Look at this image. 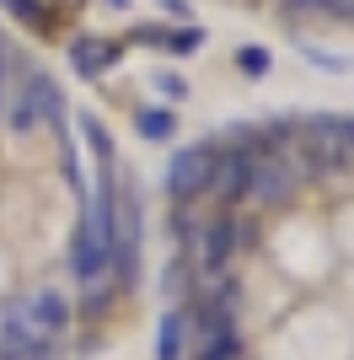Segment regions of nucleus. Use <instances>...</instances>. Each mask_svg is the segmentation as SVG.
<instances>
[{"mask_svg": "<svg viewBox=\"0 0 354 360\" xmlns=\"http://www.w3.org/2000/svg\"><path fill=\"white\" fill-rule=\"evenodd\" d=\"M311 172H349V150H343V119H311L301 129Z\"/></svg>", "mask_w": 354, "mask_h": 360, "instance_id": "obj_1", "label": "nucleus"}, {"mask_svg": "<svg viewBox=\"0 0 354 360\" xmlns=\"http://www.w3.org/2000/svg\"><path fill=\"white\" fill-rule=\"evenodd\" d=\"M6 119H11V129H32L38 119H59V91H54V81L32 70L27 81H22V91L6 103Z\"/></svg>", "mask_w": 354, "mask_h": 360, "instance_id": "obj_2", "label": "nucleus"}, {"mask_svg": "<svg viewBox=\"0 0 354 360\" xmlns=\"http://www.w3.org/2000/svg\"><path fill=\"white\" fill-rule=\"evenodd\" d=\"M209 167H215V156H209L204 146H188L172 156V172H166V188H172L177 199H193L209 188Z\"/></svg>", "mask_w": 354, "mask_h": 360, "instance_id": "obj_3", "label": "nucleus"}, {"mask_svg": "<svg viewBox=\"0 0 354 360\" xmlns=\"http://www.w3.org/2000/svg\"><path fill=\"white\" fill-rule=\"evenodd\" d=\"M252 183V156L247 150H225V156H215V167H209V194L215 199H242Z\"/></svg>", "mask_w": 354, "mask_h": 360, "instance_id": "obj_4", "label": "nucleus"}, {"mask_svg": "<svg viewBox=\"0 0 354 360\" xmlns=\"http://www.w3.org/2000/svg\"><path fill=\"white\" fill-rule=\"evenodd\" d=\"M290 188H295V178L284 172V162H274V156H268V162H258V156H252V183H247V194H252V199L274 205V199H284Z\"/></svg>", "mask_w": 354, "mask_h": 360, "instance_id": "obj_5", "label": "nucleus"}, {"mask_svg": "<svg viewBox=\"0 0 354 360\" xmlns=\"http://www.w3.org/2000/svg\"><path fill=\"white\" fill-rule=\"evenodd\" d=\"M22 307H27L32 328L44 333V339H54V333L65 328V317H70V307H65V296H59V290H38V296H27Z\"/></svg>", "mask_w": 354, "mask_h": 360, "instance_id": "obj_6", "label": "nucleus"}, {"mask_svg": "<svg viewBox=\"0 0 354 360\" xmlns=\"http://www.w3.org/2000/svg\"><path fill=\"white\" fill-rule=\"evenodd\" d=\"M193 248H199V258H204V264H225V258H231V248H236V226H231V221L204 226V231L193 237Z\"/></svg>", "mask_w": 354, "mask_h": 360, "instance_id": "obj_7", "label": "nucleus"}, {"mask_svg": "<svg viewBox=\"0 0 354 360\" xmlns=\"http://www.w3.org/2000/svg\"><path fill=\"white\" fill-rule=\"evenodd\" d=\"M183 312H166L162 317V328H156V360H177L183 355Z\"/></svg>", "mask_w": 354, "mask_h": 360, "instance_id": "obj_8", "label": "nucleus"}, {"mask_svg": "<svg viewBox=\"0 0 354 360\" xmlns=\"http://www.w3.org/2000/svg\"><path fill=\"white\" fill-rule=\"evenodd\" d=\"M236 355H242V339H236L231 328H215V333L199 339V355L193 360H236Z\"/></svg>", "mask_w": 354, "mask_h": 360, "instance_id": "obj_9", "label": "nucleus"}, {"mask_svg": "<svg viewBox=\"0 0 354 360\" xmlns=\"http://www.w3.org/2000/svg\"><path fill=\"white\" fill-rule=\"evenodd\" d=\"M70 60H75V70L97 75V70H103V65H113V49L91 44V38H75V44H70Z\"/></svg>", "mask_w": 354, "mask_h": 360, "instance_id": "obj_10", "label": "nucleus"}, {"mask_svg": "<svg viewBox=\"0 0 354 360\" xmlns=\"http://www.w3.org/2000/svg\"><path fill=\"white\" fill-rule=\"evenodd\" d=\"M134 124H140V135H145V140H172V129H177V119L166 113V108H145Z\"/></svg>", "mask_w": 354, "mask_h": 360, "instance_id": "obj_11", "label": "nucleus"}, {"mask_svg": "<svg viewBox=\"0 0 354 360\" xmlns=\"http://www.w3.org/2000/svg\"><path fill=\"white\" fill-rule=\"evenodd\" d=\"M162 44L172 54H199L204 49V27H177V32H162Z\"/></svg>", "mask_w": 354, "mask_h": 360, "instance_id": "obj_12", "label": "nucleus"}, {"mask_svg": "<svg viewBox=\"0 0 354 360\" xmlns=\"http://www.w3.org/2000/svg\"><path fill=\"white\" fill-rule=\"evenodd\" d=\"M236 65H242L247 75H268L274 60H268V49H236Z\"/></svg>", "mask_w": 354, "mask_h": 360, "instance_id": "obj_13", "label": "nucleus"}, {"mask_svg": "<svg viewBox=\"0 0 354 360\" xmlns=\"http://www.w3.org/2000/svg\"><path fill=\"white\" fill-rule=\"evenodd\" d=\"M81 124H86V140H91V146H97V156H103V167H113V140H107V129H103V124H97V119H81Z\"/></svg>", "mask_w": 354, "mask_h": 360, "instance_id": "obj_14", "label": "nucleus"}, {"mask_svg": "<svg viewBox=\"0 0 354 360\" xmlns=\"http://www.w3.org/2000/svg\"><path fill=\"white\" fill-rule=\"evenodd\" d=\"M311 65H327V70H354V60H343V54H322V49H306Z\"/></svg>", "mask_w": 354, "mask_h": 360, "instance_id": "obj_15", "label": "nucleus"}, {"mask_svg": "<svg viewBox=\"0 0 354 360\" xmlns=\"http://www.w3.org/2000/svg\"><path fill=\"white\" fill-rule=\"evenodd\" d=\"M11 103V60H6V49H0V108Z\"/></svg>", "mask_w": 354, "mask_h": 360, "instance_id": "obj_16", "label": "nucleus"}, {"mask_svg": "<svg viewBox=\"0 0 354 360\" xmlns=\"http://www.w3.org/2000/svg\"><path fill=\"white\" fill-rule=\"evenodd\" d=\"M156 81H162V91L172 97V103L183 97V91H188V81H183V75H156Z\"/></svg>", "mask_w": 354, "mask_h": 360, "instance_id": "obj_17", "label": "nucleus"}, {"mask_svg": "<svg viewBox=\"0 0 354 360\" xmlns=\"http://www.w3.org/2000/svg\"><path fill=\"white\" fill-rule=\"evenodd\" d=\"M343 150H349V172H354V119H343Z\"/></svg>", "mask_w": 354, "mask_h": 360, "instance_id": "obj_18", "label": "nucleus"}, {"mask_svg": "<svg viewBox=\"0 0 354 360\" xmlns=\"http://www.w3.org/2000/svg\"><path fill=\"white\" fill-rule=\"evenodd\" d=\"M6 6H11L16 16H38V0H6Z\"/></svg>", "mask_w": 354, "mask_h": 360, "instance_id": "obj_19", "label": "nucleus"}, {"mask_svg": "<svg viewBox=\"0 0 354 360\" xmlns=\"http://www.w3.org/2000/svg\"><path fill=\"white\" fill-rule=\"evenodd\" d=\"M162 6H166L172 16H188V0H162Z\"/></svg>", "mask_w": 354, "mask_h": 360, "instance_id": "obj_20", "label": "nucleus"}, {"mask_svg": "<svg viewBox=\"0 0 354 360\" xmlns=\"http://www.w3.org/2000/svg\"><path fill=\"white\" fill-rule=\"evenodd\" d=\"M103 6H113V11H129V0H103Z\"/></svg>", "mask_w": 354, "mask_h": 360, "instance_id": "obj_21", "label": "nucleus"}]
</instances>
